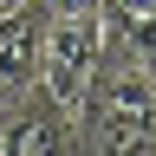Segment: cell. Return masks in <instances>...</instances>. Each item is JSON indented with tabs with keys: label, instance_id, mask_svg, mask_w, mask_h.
Segmentation results:
<instances>
[{
	"label": "cell",
	"instance_id": "6da1fadb",
	"mask_svg": "<svg viewBox=\"0 0 156 156\" xmlns=\"http://www.w3.org/2000/svg\"><path fill=\"white\" fill-rule=\"evenodd\" d=\"M85 124H91V156H156V78L143 72V58L98 72L85 98Z\"/></svg>",
	"mask_w": 156,
	"mask_h": 156
},
{
	"label": "cell",
	"instance_id": "7a4b0ae2",
	"mask_svg": "<svg viewBox=\"0 0 156 156\" xmlns=\"http://www.w3.org/2000/svg\"><path fill=\"white\" fill-rule=\"evenodd\" d=\"M104 72V33L98 20H46V39H39V78L33 91H46L58 111H85V98Z\"/></svg>",
	"mask_w": 156,
	"mask_h": 156
},
{
	"label": "cell",
	"instance_id": "3957f363",
	"mask_svg": "<svg viewBox=\"0 0 156 156\" xmlns=\"http://www.w3.org/2000/svg\"><path fill=\"white\" fill-rule=\"evenodd\" d=\"M78 117L58 111L46 91H20L0 117V156H78Z\"/></svg>",
	"mask_w": 156,
	"mask_h": 156
},
{
	"label": "cell",
	"instance_id": "277c9868",
	"mask_svg": "<svg viewBox=\"0 0 156 156\" xmlns=\"http://www.w3.org/2000/svg\"><path fill=\"white\" fill-rule=\"evenodd\" d=\"M39 39H46V7L20 0L13 13H0V98L33 91L39 78Z\"/></svg>",
	"mask_w": 156,
	"mask_h": 156
},
{
	"label": "cell",
	"instance_id": "5b68a950",
	"mask_svg": "<svg viewBox=\"0 0 156 156\" xmlns=\"http://www.w3.org/2000/svg\"><path fill=\"white\" fill-rule=\"evenodd\" d=\"M46 20H98V0H39Z\"/></svg>",
	"mask_w": 156,
	"mask_h": 156
},
{
	"label": "cell",
	"instance_id": "8992f818",
	"mask_svg": "<svg viewBox=\"0 0 156 156\" xmlns=\"http://www.w3.org/2000/svg\"><path fill=\"white\" fill-rule=\"evenodd\" d=\"M143 72H150V78H156V46H150V52H143Z\"/></svg>",
	"mask_w": 156,
	"mask_h": 156
},
{
	"label": "cell",
	"instance_id": "52a82bcc",
	"mask_svg": "<svg viewBox=\"0 0 156 156\" xmlns=\"http://www.w3.org/2000/svg\"><path fill=\"white\" fill-rule=\"evenodd\" d=\"M13 7H20V0H0V13H13Z\"/></svg>",
	"mask_w": 156,
	"mask_h": 156
}]
</instances>
